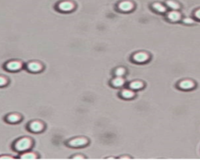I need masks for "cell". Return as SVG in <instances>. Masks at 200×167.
Listing matches in <instances>:
<instances>
[{"instance_id": "1", "label": "cell", "mask_w": 200, "mask_h": 167, "mask_svg": "<svg viewBox=\"0 0 200 167\" xmlns=\"http://www.w3.org/2000/svg\"><path fill=\"white\" fill-rule=\"evenodd\" d=\"M31 140L28 138H23L19 140L15 144V148L18 151H24L31 147Z\"/></svg>"}, {"instance_id": "2", "label": "cell", "mask_w": 200, "mask_h": 167, "mask_svg": "<svg viewBox=\"0 0 200 167\" xmlns=\"http://www.w3.org/2000/svg\"><path fill=\"white\" fill-rule=\"evenodd\" d=\"M134 60L138 63H144L149 59V56L146 52H138L133 56Z\"/></svg>"}, {"instance_id": "3", "label": "cell", "mask_w": 200, "mask_h": 167, "mask_svg": "<svg viewBox=\"0 0 200 167\" xmlns=\"http://www.w3.org/2000/svg\"><path fill=\"white\" fill-rule=\"evenodd\" d=\"M87 144V140L85 138H76L69 142V144L73 147H80Z\"/></svg>"}, {"instance_id": "4", "label": "cell", "mask_w": 200, "mask_h": 167, "mask_svg": "<svg viewBox=\"0 0 200 167\" xmlns=\"http://www.w3.org/2000/svg\"><path fill=\"white\" fill-rule=\"evenodd\" d=\"M119 9L124 12L130 11L133 9V4L129 1H124L119 4Z\"/></svg>"}, {"instance_id": "5", "label": "cell", "mask_w": 200, "mask_h": 167, "mask_svg": "<svg viewBox=\"0 0 200 167\" xmlns=\"http://www.w3.org/2000/svg\"><path fill=\"white\" fill-rule=\"evenodd\" d=\"M194 83L190 80H182L181 82H180L179 87L182 89H191L194 87Z\"/></svg>"}, {"instance_id": "6", "label": "cell", "mask_w": 200, "mask_h": 167, "mask_svg": "<svg viewBox=\"0 0 200 167\" xmlns=\"http://www.w3.org/2000/svg\"><path fill=\"white\" fill-rule=\"evenodd\" d=\"M59 8L63 11H70L74 8V5L70 2H63L59 5Z\"/></svg>"}, {"instance_id": "7", "label": "cell", "mask_w": 200, "mask_h": 167, "mask_svg": "<svg viewBox=\"0 0 200 167\" xmlns=\"http://www.w3.org/2000/svg\"><path fill=\"white\" fill-rule=\"evenodd\" d=\"M168 18L172 21H177L181 18V14L177 11H171L168 13Z\"/></svg>"}, {"instance_id": "8", "label": "cell", "mask_w": 200, "mask_h": 167, "mask_svg": "<svg viewBox=\"0 0 200 167\" xmlns=\"http://www.w3.org/2000/svg\"><path fill=\"white\" fill-rule=\"evenodd\" d=\"M21 67V64L19 62H17V61H13V62L9 63L6 66V68L8 69H10V70H17V69H20Z\"/></svg>"}, {"instance_id": "9", "label": "cell", "mask_w": 200, "mask_h": 167, "mask_svg": "<svg viewBox=\"0 0 200 167\" xmlns=\"http://www.w3.org/2000/svg\"><path fill=\"white\" fill-rule=\"evenodd\" d=\"M30 129L32 131L38 132V131H40L42 130V125L39 122H33L30 125Z\"/></svg>"}, {"instance_id": "10", "label": "cell", "mask_w": 200, "mask_h": 167, "mask_svg": "<svg viewBox=\"0 0 200 167\" xmlns=\"http://www.w3.org/2000/svg\"><path fill=\"white\" fill-rule=\"evenodd\" d=\"M28 67V69H30V70L34 71V72H37V71H39V70H40L41 68V65L39 64V63H34V62L29 63Z\"/></svg>"}, {"instance_id": "11", "label": "cell", "mask_w": 200, "mask_h": 167, "mask_svg": "<svg viewBox=\"0 0 200 167\" xmlns=\"http://www.w3.org/2000/svg\"><path fill=\"white\" fill-rule=\"evenodd\" d=\"M152 7H153V9L155 10L158 11L159 13H164L165 11H166V8L159 3H154L153 5H152Z\"/></svg>"}, {"instance_id": "12", "label": "cell", "mask_w": 200, "mask_h": 167, "mask_svg": "<svg viewBox=\"0 0 200 167\" xmlns=\"http://www.w3.org/2000/svg\"><path fill=\"white\" fill-rule=\"evenodd\" d=\"M142 87H143V84L141 81H134V82L131 83V85H130V87L131 89H134V90L139 89V88H141Z\"/></svg>"}, {"instance_id": "13", "label": "cell", "mask_w": 200, "mask_h": 167, "mask_svg": "<svg viewBox=\"0 0 200 167\" xmlns=\"http://www.w3.org/2000/svg\"><path fill=\"white\" fill-rule=\"evenodd\" d=\"M123 83H124L123 80L120 77H117V78H115V79L112 81V84H113V86H115V87H121V86H122V85H123Z\"/></svg>"}, {"instance_id": "14", "label": "cell", "mask_w": 200, "mask_h": 167, "mask_svg": "<svg viewBox=\"0 0 200 167\" xmlns=\"http://www.w3.org/2000/svg\"><path fill=\"white\" fill-rule=\"evenodd\" d=\"M134 95V94L133 91H131L130 90H124L122 91V96L125 98H133Z\"/></svg>"}, {"instance_id": "15", "label": "cell", "mask_w": 200, "mask_h": 167, "mask_svg": "<svg viewBox=\"0 0 200 167\" xmlns=\"http://www.w3.org/2000/svg\"><path fill=\"white\" fill-rule=\"evenodd\" d=\"M167 5L169 6L170 8H171L173 10H177L179 8V5L178 3H177L174 1H167Z\"/></svg>"}, {"instance_id": "16", "label": "cell", "mask_w": 200, "mask_h": 167, "mask_svg": "<svg viewBox=\"0 0 200 167\" xmlns=\"http://www.w3.org/2000/svg\"><path fill=\"white\" fill-rule=\"evenodd\" d=\"M35 158V155L32 153H26V154L21 155V159H34Z\"/></svg>"}, {"instance_id": "17", "label": "cell", "mask_w": 200, "mask_h": 167, "mask_svg": "<svg viewBox=\"0 0 200 167\" xmlns=\"http://www.w3.org/2000/svg\"><path fill=\"white\" fill-rule=\"evenodd\" d=\"M20 120V117L17 116V115H15V114H13V115H10V116H8V120L10 121L12 123H14V122H17Z\"/></svg>"}, {"instance_id": "18", "label": "cell", "mask_w": 200, "mask_h": 167, "mask_svg": "<svg viewBox=\"0 0 200 167\" xmlns=\"http://www.w3.org/2000/svg\"><path fill=\"white\" fill-rule=\"evenodd\" d=\"M124 73H125V69L123 68H118V69H116L115 74L117 77H121L124 74Z\"/></svg>"}, {"instance_id": "19", "label": "cell", "mask_w": 200, "mask_h": 167, "mask_svg": "<svg viewBox=\"0 0 200 167\" xmlns=\"http://www.w3.org/2000/svg\"><path fill=\"white\" fill-rule=\"evenodd\" d=\"M183 21H184V23H192L193 22H194V21H193L192 19L191 18H185L183 20Z\"/></svg>"}, {"instance_id": "20", "label": "cell", "mask_w": 200, "mask_h": 167, "mask_svg": "<svg viewBox=\"0 0 200 167\" xmlns=\"http://www.w3.org/2000/svg\"><path fill=\"white\" fill-rule=\"evenodd\" d=\"M6 83V80L5 78L0 77V86H3V85H5Z\"/></svg>"}, {"instance_id": "21", "label": "cell", "mask_w": 200, "mask_h": 167, "mask_svg": "<svg viewBox=\"0 0 200 167\" xmlns=\"http://www.w3.org/2000/svg\"><path fill=\"white\" fill-rule=\"evenodd\" d=\"M195 17H196V18L199 19L200 20V9L199 10H198L195 12Z\"/></svg>"}]
</instances>
